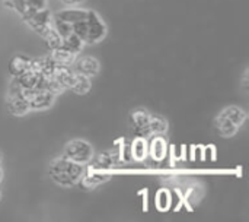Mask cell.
Returning a JSON list of instances; mask_svg holds the SVG:
<instances>
[{"label": "cell", "instance_id": "13", "mask_svg": "<svg viewBox=\"0 0 249 222\" xmlns=\"http://www.w3.org/2000/svg\"><path fill=\"white\" fill-rule=\"evenodd\" d=\"M109 180V176L108 174H104V173H98L95 170H90V171H85V174L82 176L80 179V184L83 189H93L105 182Z\"/></svg>", "mask_w": 249, "mask_h": 222}, {"label": "cell", "instance_id": "11", "mask_svg": "<svg viewBox=\"0 0 249 222\" xmlns=\"http://www.w3.org/2000/svg\"><path fill=\"white\" fill-rule=\"evenodd\" d=\"M32 67V59L18 54L15 57H12V60L9 61V73L13 78L20 76L22 73H25L26 70H29Z\"/></svg>", "mask_w": 249, "mask_h": 222}, {"label": "cell", "instance_id": "2", "mask_svg": "<svg viewBox=\"0 0 249 222\" xmlns=\"http://www.w3.org/2000/svg\"><path fill=\"white\" fill-rule=\"evenodd\" d=\"M85 171H86L85 165L73 162L71 160H69L66 157L54 160L48 168V174L53 179V182L60 186H66V187L77 184L80 182L82 176L85 174Z\"/></svg>", "mask_w": 249, "mask_h": 222}, {"label": "cell", "instance_id": "23", "mask_svg": "<svg viewBox=\"0 0 249 222\" xmlns=\"http://www.w3.org/2000/svg\"><path fill=\"white\" fill-rule=\"evenodd\" d=\"M64 6H67V7H74V6H79V4H82L85 0H60Z\"/></svg>", "mask_w": 249, "mask_h": 222}, {"label": "cell", "instance_id": "16", "mask_svg": "<svg viewBox=\"0 0 249 222\" xmlns=\"http://www.w3.org/2000/svg\"><path fill=\"white\" fill-rule=\"evenodd\" d=\"M50 56L53 57V60H54L57 64H64V66H71L73 61H74V59H76V54L71 53V51H69V50L64 48L63 45H60V47L51 50V54H50Z\"/></svg>", "mask_w": 249, "mask_h": 222}, {"label": "cell", "instance_id": "8", "mask_svg": "<svg viewBox=\"0 0 249 222\" xmlns=\"http://www.w3.org/2000/svg\"><path fill=\"white\" fill-rule=\"evenodd\" d=\"M71 66L76 73H80L89 78L99 72V61L92 56H82L79 59H74Z\"/></svg>", "mask_w": 249, "mask_h": 222}, {"label": "cell", "instance_id": "18", "mask_svg": "<svg viewBox=\"0 0 249 222\" xmlns=\"http://www.w3.org/2000/svg\"><path fill=\"white\" fill-rule=\"evenodd\" d=\"M61 45H63L64 48H67L69 51L77 54V53L82 51L85 42L82 41V38H80L77 34L70 32V34H67V35H64V37L61 38Z\"/></svg>", "mask_w": 249, "mask_h": 222}, {"label": "cell", "instance_id": "21", "mask_svg": "<svg viewBox=\"0 0 249 222\" xmlns=\"http://www.w3.org/2000/svg\"><path fill=\"white\" fill-rule=\"evenodd\" d=\"M41 37L44 38V41H45L48 50H54V48H57V47L61 45V37H60V34L55 31L54 25H53L51 28H48Z\"/></svg>", "mask_w": 249, "mask_h": 222}, {"label": "cell", "instance_id": "5", "mask_svg": "<svg viewBox=\"0 0 249 222\" xmlns=\"http://www.w3.org/2000/svg\"><path fill=\"white\" fill-rule=\"evenodd\" d=\"M22 95L28 101L31 110H47L53 105V101H54V94L50 92L47 88L22 89Z\"/></svg>", "mask_w": 249, "mask_h": 222}, {"label": "cell", "instance_id": "7", "mask_svg": "<svg viewBox=\"0 0 249 222\" xmlns=\"http://www.w3.org/2000/svg\"><path fill=\"white\" fill-rule=\"evenodd\" d=\"M6 6L15 9L22 18L26 15L45 9L47 7V0H3Z\"/></svg>", "mask_w": 249, "mask_h": 222}, {"label": "cell", "instance_id": "15", "mask_svg": "<svg viewBox=\"0 0 249 222\" xmlns=\"http://www.w3.org/2000/svg\"><path fill=\"white\" fill-rule=\"evenodd\" d=\"M216 127H217L219 133H220L222 136H226V138L233 136V135L238 132V129H239V127H238L233 121H231L223 113H220V114L216 117Z\"/></svg>", "mask_w": 249, "mask_h": 222}, {"label": "cell", "instance_id": "10", "mask_svg": "<svg viewBox=\"0 0 249 222\" xmlns=\"http://www.w3.org/2000/svg\"><path fill=\"white\" fill-rule=\"evenodd\" d=\"M120 162V157H118V143H115V146L109 151H105L102 154H99V157L95 161V167L98 170H109L112 167H115Z\"/></svg>", "mask_w": 249, "mask_h": 222}, {"label": "cell", "instance_id": "14", "mask_svg": "<svg viewBox=\"0 0 249 222\" xmlns=\"http://www.w3.org/2000/svg\"><path fill=\"white\" fill-rule=\"evenodd\" d=\"M149 154V141L146 138L137 136L133 142H131V157L136 161H143L146 160Z\"/></svg>", "mask_w": 249, "mask_h": 222}, {"label": "cell", "instance_id": "4", "mask_svg": "<svg viewBox=\"0 0 249 222\" xmlns=\"http://www.w3.org/2000/svg\"><path fill=\"white\" fill-rule=\"evenodd\" d=\"M6 107H7V111L12 114V116H23L26 114L31 108H29V104L28 101L23 98L22 95V89L20 86L15 82V79L12 81L10 83V88L7 91V97H6Z\"/></svg>", "mask_w": 249, "mask_h": 222}, {"label": "cell", "instance_id": "17", "mask_svg": "<svg viewBox=\"0 0 249 222\" xmlns=\"http://www.w3.org/2000/svg\"><path fill=\"white\" fill-rule=\"evenodd\" d=\"M90 88H92L90 78L74 72V78H73V83H71L70 89L77 95H85L90 91Z\"/></svg>", "mask_w": 249, "mask_h": 222}, {"label": "cell", "instance_id": "12", "mask_svg": "<svg viewBox=\"0 0 249 222\" xmlns=\"http://www.w3.org/2000/svg\"><path fill=\"white\" fill-rule=\"evenodd\" d=\"M149 154L153 161H162L166 155V139L162 135H153L149 142Z\"/></svg>", "mask_w": 249, "mask_h": 222}, {"label": "cell", "instance_id": "19", "mask_svg": "<svg viewBox=\"0 0 249 222\" xmlns=\"http://www.w3.org/2000/svg\"><path fill=\"white\" fill-rule=\"evenodd\" d=\"M149 135H163L168 130V121L162 117V116H150L149 120Z\"/></svg>", "mask_w": 249, "mask_h": 222}, {"label": "cell", "instance_id": "20", "mask_svg": "<svg viewBox=\"0 0 249 222\" xmlns=\"http://www.w3.org/2000/svg\"><path fill=\"white\" fill-rule=\"evenodd\" d=\"M231 121H233L238 127H241L244 124V121L247 120V114L244 110H241L239 107H228L222 111Z\"/></svg>", "mask_w": 249, "mask_h": 222}, {"label": "cell", "instance_id": "24", "mask_svg": "<svg viewBox=\"0 0 249 222\" xmlns=\"http://www.w3.org/2000/svg\"><path fill=\"white\" fill-rule=\"evenodd\" d=\"M1 176H3V173H1V168H0V180H1Z\"/></svg>", "mask_w": 249, "mask_h": 222}, {"label": "cell", "instance_id": "1", "mask_svg": "<svg viewBox=\"0 0 249 222\" xmlns=\"http://www.w3.org/2000/svg\"><path fill=\"white\" fill-rule=\"evenodd\" d=\"M71 31L77 34L85 44H95L105 38L107 26L98 13L93 10H86L82 18L74 20L71 25Z\"/></svg>", "mask_w": 249, "mask_h": 222}, {"label": "cell", "instance_id": "6", "mask_svg": "<svg viewBox=\"0 0 249 222\" xmlns=\"http://www.w3.org/2000/svg\"><path fill=\"white\" fill-rule=\"evenodd\" d=\"M23 20H25L35 32H38L39 35H42L48 28L53 26V15H51V12H50L48 7L26 15V16L23 18Z\"/></svg>", "mask_w": 249, "mask_h": 222}, {"label": "cell", "instance_id": "22", "mask_svg": "<svg viewBox=\"0 0 249 222\" xmlns=\"http://www.w3.org/2000/svg\"><path fill=\"white\" fill-rule=\"evenodd\" d=\"M156 206L159 211H168V208L171 206V193L168 190H159V193L156 195Z\"/></svg>", "mask_w": 249, "mask_h": 222}, {"label": "cell", "instance_id": "3", "mask_svg": "<svg viewBox=\"0 0 249 222\" xmlns=\"http://www.w3.org/2000/svg\"><path fill=\"white\" fill-rule=\"evenodd\" d=\"M64 157L71 160L73 162L86 165L93 158V149L86 141L76 139V141H71L67 143V146L64 149Z\"/></svg>", "mask_w": 249, "mask_h": 222}, {"label": "cell", "instance_id": "9", "mask_svg": "<svg viewBox=\"0 0 249 222\" xmlns=\"http://www.w3.org/2000/svg\"><path fill=\"white\" fill-rule=\"evenodd\" d=\"M130 120H131V126L134 129V132L137 133V136H142V138H146L149 139L150 135H149V120H150V114L144 110H136L131 116H130Z\"/></svg>", "mask_w": 249, "mask_h": 222}]
</instances>
